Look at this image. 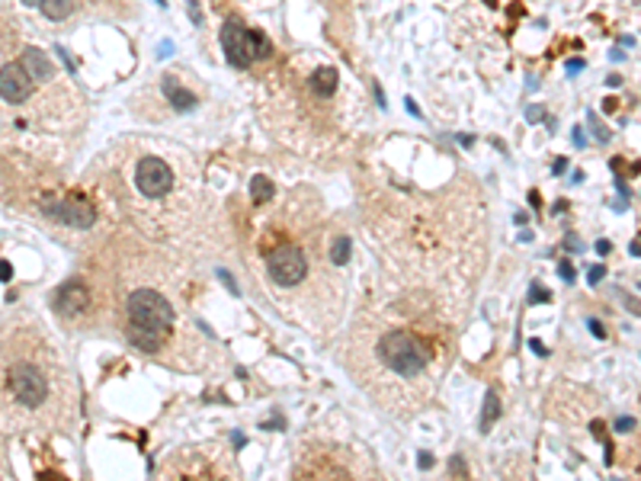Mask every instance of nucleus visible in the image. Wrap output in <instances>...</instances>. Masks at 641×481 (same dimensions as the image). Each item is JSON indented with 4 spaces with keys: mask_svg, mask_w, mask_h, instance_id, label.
<instances>
[{
    "mask_svg": "<svg viewBox=\"0 0 641 481\" xmlns=\"http://www.w3.org/2000/svg\"><path fill=\"white\" fill-rule=\"evenodd\" d=\"M378 356L388 369L401 372V376H417L423 372L426 366V356H423V347L414 334L407 331H388L385 337L378 340Z\"/></svg>",
    "mask_w": 641,
    "mask_h": 481,
    "instance_id": "1",
    "label": "nucleus"
},
{
    "mask_svg": "<svg viewBox=\"0 0 641 481\" xmlns=\"http://www.w3.org/2000/svg\"><path fill=\"white\" fill-rule=\"evenodd\" d=\"M128 318H132L135 324H144V327H154V331L167 334L170 324H173V308L160 292H154V289H138V292L128 299Z\"/></svg>",
    "mask_w": 641,
    "mask_h": 481,
    "instance_id": "2",
    "label": "nucleus"
},
{
    "mask_svg": "<svg viewBox=\"0 0 641 481\" xmlns=\"http://www.w3.org/2000/svg\"><path fill=\"white\" fill-rule=\"evenodd\" d=\"M266 270H270V279L276 282V286H295V282H302L305 273H308V260H305V254L299 247L282 244V247H276L270 254Z\"/></svg>",
    "mask_w": 641,
    "mask_h": 481,
    "instance_id": "3",
    "label": "nucleus"
},
{
    "mask_svg": "<svg viewBox=\"0 0 641 481\" xmlns=\"http://www.w3.org/2000/svg\"><path fill=\"white\" fill-rule=\"evenodd\" d=\"M10 392L16 395V401H22L26 408H35L39 401H45V392H48V382L35 366L19 363L10 369Z\"/></svg>",
    "mask_w": 641,
    "mask_h": 481,
    "instance_id": "4",
    "label": "nucleus"
},
{
    "mask_svg": "<svg viewBox=\"0 0 641 481\" xmlns=\"http://www.w3.org/2000/svg\"><path fill=\"white\" fill-rule=\"evenodd\" d=\"M135 183H138V189H141L144 196L157 199V196H164L167 189L173 186V173H170V167H167V160H160V157H141L138 173H135Z\"/></svg>",
    "mask_w": 641,
    "mask_h": 481,
    "instance_id": "5",
    "label": "nucleus"
},
{
    "mask_svg": "<svg viewBox=\"0 0 641 481\" xmlns=\"http://www.w3.org/2000/svg\"><path fill=\"white\" fill-rule=\"evenodd\" d=\"M221 51L231 61V67H247L254 61V48H250V29H244L241 22L228 19L221 26Z\"/></svg>",
    "mask_w": 641,
    "mask_h": 481,
    "instance_id": "6",
    "label": "nucleus"
},
{
    "mask_svg": "<svg viewBox=\"0 0 641 481\" xmlns=\"http://www.w3.org/2000/svg\"><path fill=\"white\" fill-rule=\"evenodd\" d=\"M29 93H32V77H29V71L19 64H3L0 67V96H3L6 103H26Z\"/></svg>",
    "mask_w": 641,
    "mask_h": 481,
    "instance_id": "7",
    "label": "nucleus"
},
{
    "mask_svg": "<svg viewBox=\"0 0 641 481\" xmlns=\"http://www.w3.org/2000/svg\"><path fill=\"white\" fill-rule=\"evenodd\" d=\"M45 212H48L51 218L64 221V225H74V228H90L93 225V209H90V202L77 199V196H71V199H61L55 205H45Z\"/></svg>",
    "mask_w": 641,
    "mask_h": 481,
    "instance_id": "8",
    "label": "nucleus"
},
{
    "mask_svg": "<svg viewBox=\"0 0 641 481\" xmlns=\"http://www.w3.org/2000/svg\"><path fill=\"white\" fill-rule=\"evenodd\" d=\"M87 305H90V292L80 279H71L58 289V311L61 315H80Z\"/></svg>",
    "mask_w": 641,
    "mask_h": 481,
    "instance_id": "9",
    "label": "nucleus"
},
{
    "mask_svg": "<svg viewBox=\"0 0 641 481\" xmlns=\"http://www.w3.org/2000/svg\"><path fill=\"white\" fill-rule=\"evenodd\" d=\"M19 64L29 71V77H32V80H48L51 74H55L51 58L45 55V51H39V48H26V51H22V58H19Z\"/></svg>",
    "mask_w": 641,
    "mask_h": 481,
    "instance_id": "10",
    "label": "nucleus"
},
{
    "mask_svg": "<svg viewBox=\"0 0 641 481\" xmlns=\"http://www.w3.org/2000/svg\"><path fill=\"white\" fill-rule=\"evenodd\" d=\"M164 93H167V100H170V106L177 112H189L196 106V93H193V90H186V87H180L177 77H170V74L164 77Z\"/></svg>",
    "mask_w": 641,
    "mask_h": 481,
    "instance_id": "11",
    "label": "nucleus"
},
{
    "mask_svg": "<svg viewBox=\"0 0 641 481\" xmlns=\"http://www.w3.org/2000/svg\"><path fill=\"white\" fill-rule=\"evenodd\" d=\"M128 340L135 343V347L148 350V353H154V350H160V343H164V334L154 331V327H144V324H128Z\"/></svg>",
    "mask_w": 641,
    "mask_h": 481,
    "instance_id": "12",
    "label": "nucleus"
},
{
    "mask_svg": "<svg viewBox=\"0 0 641 481\" xmlns=\"http://www.w3.org/2000/svg\"><path fill=\"white\" fill-rule=\"evenodd\" d=\"M311 90H315L318 96H330L333 90H337V67L320 64L318 71L311 74Z\"/></svg>",
    "mask_w": 641,
    "mask_h": 481,
    "instance_id": "13",
    "label": "nucleus"
},
{
    "mask_svg": "<svg viewBox=\"0 0 641 481\" xmlns=\"http://www.w3.org/2000/svg\"><path fill=\"white\" fill-rule=\"evenodd\" d=\"M497 417H500V398H497V392H487V398H484V411H481V433L491 430Z\"/></svg>",
    "mask_w": 641,
    "mask_h": 481,
    "instance_id": "14",
    "label": "nucleus"
},
{
    "mask_svg": "<svg viewBox=\"0 0 641 481\" xmlns=\"http://www.w3.org/2000/svg\"><path fill=\"white\" fill-rule=\"evenodd\" d=\"M250 196H254V202H266L273 196V183L270 177H263V173H257L254 180H250Z\"/></svg>",
    "mask_w": 641,
    "mask_h": 481,
    "instance_id": "15",
    "label": "nucleus"
},
{
    "mask_svg": "<svg viewBox=\"0 0 641 481\" xmlns=\"http://www.w3.org/2000/svg\"><path fill=\"white\" fill-rule=\"evenodd\" d=\"M42 13L48 19H64L67 13H71V0H42Z\"/></svg>",
    "mask_w": 641,
    "mask_h": 481,
    "instance_id": "16",
    "label": "nucleus"
},
{
    "mask_svg": "<svg viewBox=\"0 0 641 481\" xmlns=\"http://www.w3.org/2000/svg\"><path fill=\"white\" fill-rule=\"evenodd\" d=\"M250 48H254V58H266L270 55V42L260 29H250Z\"/></svg>",
    "mask_w": 641,
    "mask_h": 481,
    "instance_id": "17",
    "label": "nucleus"
},
{
    "mask_svg": "<svg viewBox=\"0 0 641 481\" xmlns=\"http://www.w3.org/2000/svg\"><path fill=\"white\" fill-rule=\"evenodd\" d=\"M349 254H353V250H349V241H346V238H340L337 244H333V250H330V260L337 263V266H343V263L349 260Z\"/></svg>",
    "mask_w": 641,
    "mask_h": 481,
    "instance_id": "18",
    "label": "nucleus"
},
{
    "mask_svg": "<svg viewBox=\"0 0 641 481\" xmlns=\"http://www.w3.org/2000/svg\"><path fill=\"white\" fill-rule=\"evenodd\" d=\"M218 279L228 286V292H231V295H238V282L231 279V273H228V270H218Z\"/></svg>",
    "mask_w": 641,
    "mask_h": 481,
    "instance_id": "19",
    "label": "nucleus"
},
{
    "mask_svg": "<svg viewBox=\"0 0 641 481\" xmlns=\"http://www.w3.org/2000/svg\"><path fill=\"white\" fill-rule=\"evenodd\" d=\"M590 125H593V135H597L600 141H609V132H606V128H603L600 122H597V116H593V112H590Z\"/></svg>",
    "mask_w": 641,
    "mask_h": 481,
    "instance_id": "20",
    "label": "nucleus"
},
{
    "mask_svg": "<svg viewBox=\"0 0 641 481\" xmlns=\"http://www.w3.org/2000/svg\"><path fill=\"white\" fill-rule=\"evenodd\" d=\"M603 273H606L603 266H590V270H587V282H590V286H597V282L603 279Z\"/></svg>",
    "mask_w": 641,
    "mask_h": 481,
    "instance_id": "21",
    "label": "nucleus"
},
{
    "mask_svg": "<svg viewBox=\"0 0 641 481\" xmlns=\"http://www.w3.org/2000/svg\"><path fill=\"white\" fill-rule=\"evenodd\" d=\"M558 273H561V279H564V282H574V266H571L568 260H561V266H558Z\"/></svg>",
    "mask_w": 641,
    "mask_h": 481,
    "instance_id": "22",
    "label": "nucleus"
},
{
    "mask_svg": "<svg viewBox=\"0 0 641 481\" xmlns=\"http://www.w3.org/2000/svg\"><path fill=\"white\" fill-rule=\"evenodd\" d=\"M542 116H545V109H542V106H526V119H529V122H539Z\"/></svg>",
    "mask_w": 641,
    "mask_h": 481,
    "instance_id": "23",
    "label": "nucleus"
},
{
    "mask_svg": "<svg viewBox=\"0 0 641 481\" xmlns=\"http://www.w3.org/2000/svg\"><path fill=\"white\" fill-rule=\"evenodd\" d=\"M587 324H590V334H593V337H606V327H603L597 318H590Z\"/></svg>",
    "mask_w": 641,
    "mask_h": 481,
    "instance_id": "24",
    "label": "nucleus"
},
{
    "mask_svg": "<svg viewBox=\"0 0 641 481\" xmlns=\"http://www.w3.org/2000/svg\"><path fill=\"white\" fill-rule=\"evenodd\" d=\"M13 279V266L6 260H0V282H10Z\"/></svg>",
    "mask_w": 641,
    "mask_h": 481,
    "instance_id": "25",
    "label": "nucleus"
},
{
    "mask_svg": "<svg viewBox=\"0 0 641 481\" xmlns=\"http://www.w3.org/2000/svg\"><path fill=\"white\" fill-rule=\"evenodd\" d=\"M632 427H635V421H632V417H619V421H616V430H619V433H629Z\"/></svg>",
    "mask_w": 641,
    "mask_h": 481,
    "instance_id": "26",
    "label": "nucleus"
},
{
    "mask_svg": "<svg viewBox=\"0 0 641 481\" xmlns=\"http://www.w3.org/2000/svg\"><path fill=\"white\" fill-rule=\"evenodd\" d=\"M189 19H193V22H202V10H199V3H196V0H189Z\"/></svg>",
    "mask_w": 641,
    "mask_h": 481,
    "instance_id": "27",
    "label": "nucleus"
},
{
    "mask_svg": "<svg viewBox=\"0 0 641 481\" xmlns=\"http://www.w3.org/2000/svg\"><path fill=\"white\" fill-rule=\"evenodd\" d=\"M532 302H548V292L542 286H532Z\"/></svg>",
    "mask_w": 641,
    "mask_h": 481,
    "instance_id": "28",
    "label": "nucleus"
},
{
    "mask_svg": "<svg viewBox=\"0 0 641 481\" xmlns=\"http://www.w3.org/2000/svg\"><path fill=\"white\" fill-rule=\"evenodd\" d=\"M404 106H407V112H410V116H414V119H420V106H417L414 100H410V96H407V100H404Z\"/></svg>",
    "mask_w": 641,
    "mask_h": 481,
    "instance_id": "29",
    "label": "nucleus"
},
{
    "mask_svg": "<svg viewBox=\"0 0 641 481\" xmlns=\"http://www.w3.org/2000/svg\"><path fill=\"white\" fill-rule=\"evenodd\" d=\"M571 138H574V144H577V148H584V141H587L584 128H574V132H571Z\"/></svg>",
    "mask_w": 641,
    "mask_h": 481,
    "instance_id": "30",
    "label": "nucleus"
},
{
    "mask_svg": "<svg viewBox=\"0 0 641 481\" xmlns=\"http://www.w3.org/2000/svg\"><path fill=\"white\" fill-rule=\"evenodd\" d=\"M417 465H420V469H430V465H433V456H430V453H420V456H417Z\"/></svg>",
    "mask_w": 641,
    "mask_h": 481,
    "instance_id": "31",
    "label": "nucleus"
},
{
    "mask_svg": "<svg viewBox=\"0 0 641 481\" xmlns=\"http://www.w3.org/2000/svg\"><path fill=\"white\" fill-rule=\"evenodd\" d=\"M577 71H584V61L577 58V61H568V74H577Z\"/></svg>",
    "mask_w": 641,
    "mask_h": 481,
    "instance_id": "32",
    "label": "nucleus"
},
{
    "mask_svg": "<svg viewBox=\"0 0 641 481\" xmlns=\"http://www.w3.org/2000/svg\"><path fill=\"white\" fill-rule=\"evenodd\" d=\"M609 250H613V244H609L606 238H603V241H597V254H609Z\"/></svg>",
    "mask_w": 641,
    "mask_h": 481,
    "instance_id": "33",
    "label": "nucleus"
},
{
    "mask_svg": "<svg viewBox=\"0 0 641 481\" xmlns=\"http://www.w3.org/2000/svg\"><path fill=\"white\" fill-rule=\"evenodd\" d=\"M564 167H568V157H555V173H564Z\"/></svg>",
    "mask_w": 641,
    "mask_h": 481,
    "instance_id": "34",
    "label": "nucleus"
},
{
    "mask_svg": "<svg viewBox=\"0 0 641 481\" xmlns=\"http://www.w3.org/2000/svg\"><path fill=\"white\" fill-rule=\"evenodd\" d=\"M452 472H455V475H465V462L462 459H452Z\"/></svg>",
    "mask_w": 641,
    "mask_h": 481,
    "instance_id": "35",
    "label": "nucleus"
},
{
    "mask_svg": "<svg viewBox=\"0 0 641 481\" xmlns=\"http://www.w3.org/2000/svg\"><path fill=\"white\" fill-rule=\"evenodd\" d=\"M529 347H532V350H536V353H539V356H545V353H548V350H545V347H542V340H532V343H529Z\"/></svg>",
    "mask_w": 641,
    "mask_h": 481,
    "instance_id": "36",
    "label": "nucleus"
},
{
    "mask_svg": "<svg viewBox=\"0 0 641 481\" xmlns=\"http://www.w3.org/2000/svg\"><path fill=\"white\" fill-rule=\"evenodd\" d=\"M616 186H619V193L625 196V199H629V196H632V193H629V186H625V180H616Z\"/></svg>",
    "mask_w": 641,
    "mask_h": 481,
    "instance_id": "37",
    "label": "nucleus"
},
{
    "mask_svg": "<svg viewBox=\"0 0 641 481\" xmlns=\"http://www.w3.org/2000/svg\"><path fill=\"white\" fill-rule=\"evenodd\" d=\"M606 83H609V87H619L622 77H619V74H609V80H606Z\"/></svg>",
    "mask_w": 641,
    "mask_h": 481,
    "instance_id": "38",
    "label": "nucleus"
},
{
    "mask_svg": "<svg viewBox=\"0 0 641 481\" xmlns=\"http://www.w3.org/2000/svg\"><path fill=\"white\" fill-rule=\"evenodd\" d=\"M632 257H641V244H638V241L632 244Z\"/></svg>",
    "mask_w": 641,
    "mask_h": 481,
    "instance_id": "39",
    "label": "nucleus"
},
{
    "mask_svg": "<svg viewBox=\"0 0 641 481\" xmlns=\"http://www.w3.org/2000/svg\"><path fill=\"white\" fill-rule=\"evenodd\" d=\"M22 3H26V6H39L42 0H22Z\"/></svg>",
    "mask_w": 641,
    "mask_h": 481,
    "instance_id": "40",
    "label": "nucleus"
}]
</instances>
